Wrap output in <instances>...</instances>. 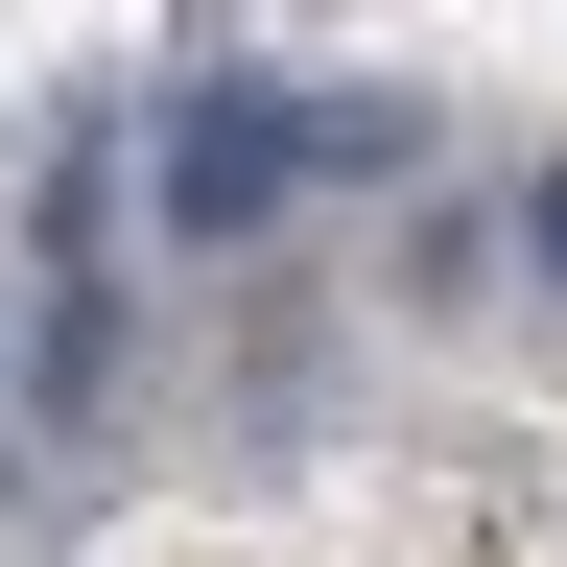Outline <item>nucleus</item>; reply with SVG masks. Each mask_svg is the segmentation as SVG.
I'll return each instance as SVG.
<instances>
[{
  "mask_svg": "<svg viewBox=\"0 0 567 567\" xmlns=\"http://www.w3.org/2000/svg\"><path fill=\"white\" fill-rule=\"evenodd\" d=\"M402 95H284V71H189L166 118H142V166H166V237H260L284 189H331V166H402Z\"/></svg>",
  "mask_w": 567,
  "mask_h": 567,
  "instance_id": "obj_1",
  "label": "nucleus"
},
{
  "mask_svg": "<svg viewBox=\"0 0 567 567\" xmlns=\"http://www.w3.org/2000/svg\"><path fill=\"white\" fill-rule=\"evenodd\" d=\"M520 237H544V260H567V166H544V189H520Z\"/></svg>",
  "mask_w": 567,
  "mask_h": 567,
  "instance_id": "obj_2",
  "label": "nucleus"
}]
</instances>
